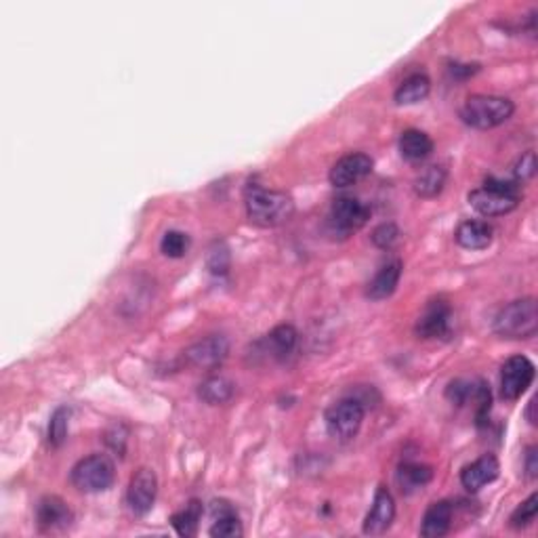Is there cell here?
<instances>
[{
  "mask_svg": "<svg viewBox=\"0 0 538 538\" xmlns=\"http://www.w3.org/2000/svg\"><path fill=\"white\" fill-rule=\"evenodd\" d=\"M106 441L107 444H110L114 450H116L120 457H123L125 454V441H126V433H120V429L118 427H114L110 433H107V438H106Z\"/></svg>",
  "mask_w": 538,
  "mask_h": 538,
  "instance_id": "836d02e7",
  "label": "cell"
},
{
  "mask_svg": "<svg viewBox=\"0 0 538 538\" xmlns=\"http://www.w3.org/2000/svg\"><path fill=\"white\" fill-rule=\"evenodd\" d=\"M501 465L495 454H482L478 460H473L471 465H467L460 471V484L467 492H479L484 486H488L498 478Z\"/></svg>",
  "mask_w": 538,
  "mask_h": 538,
  "instance_id": "2e32d148",
  "label": "cell"
},
{
  "mask_svg": "<svg viewBox=\"0 0 538 538\" xmlns=\"http://www.w3.org/2000/svg\"><path fill=\"white\" fill-rule=\"evenodd\" d=\"M114 478H116V469H114L112 459L106 454H91L79 460L70 473V482L74 488L87 495L106 492L114 484Z\"/></svg>",
  "mask_w": 538,
  "mask_h": 538,
  "instance_id": "5b68a950",
  "label": "cell"
},
{
  "mask_svg": "<svg viewBox=\"0 0 538 538\" xmlns=\"http://www.w3.org/2000/svg\"><path fill=\"white\" fill-rule=\"evenodd\" d=\"M515 106L501 95H471L460 107V120L478 131H490L507 123L514 116Z\"/></svg>",
  "mask_w": 538,
  "mask_h": 538,
  "instance_id": "7a4b0ae2",
  "label": "cell"
},
{
  "mask_svg": "<svg viewBox=\"0 0 538 538\" xmlns=\"http://www.w3.org/2000/svg\"><path fill=\"white\" fill-rule=\"evenodd\" d=\"M70 408L60 406L51 414L49 429H47V441L51 448H61L63 441L68 440V427H70Z\"/></svg>",
  "mask_w": 538,
  "mask_h": 538,
  "instance_id": "83f0119b",
  "label": "cell"
},
{
  "mask_svg": "<svg viewBox=\"0 0 538 538\" xmlns=\"http://www.w3.org/2000/svg\"><path fill=\"white\" fill-rule=\"evenodd\" d=\"M400 278H402V261L400 259L387 261V264H383L379 267V272L375 274V278L368 282L366 297L373 301H383L392 297L395 288L400 284Z\"/></svg>",
  "mask_w": 538,
  "mask_h": 538,
  "instance_id": "44dd1931",
  "label": "cell"
},
{
  "mask_svg": "<svg viewBox=\"0 0 538 538\" xmlns=\"http://www.w3.org/2000/svg\"><path fill=\"white\" fill-rule=\"evenodd\" d=\"M229 267V255H227V248L223 246L221 251H215V248H210L209 251V269L213 274H226Z\"/></svg>",
  "mask_w": 538,
  "mask_h": 538,
  "instance_id": "d6a6232c",
  "label": "cell"
},
{
  "mask_svg": "<svg viewBox=\"0 0 538 538\" xmlns=\"http://www.w3.org/2000/svg\"><path fill=\"white\" fill-rule=\"evenodd\" d=\"M433 152V139L419 129H408L400 134V153L410 162H421Z\"/></svg>",
  "mask_w": 538,
  "mask_h": 538,
  "instance_id": "cb8c5ba5",
  "label": "cell"
},
{
  "mask_svg": "<svg viewBox=\"0 0 538 538\" xmlns=\"http://www.w3.org/2000/svg\"><path fill=\"white\" fill-rule=\"evenodd\" d=\"M370 240H373V245L376 248H381V251H389V248H394L395 242L400 240V227L392 221L381 223V226H376L373 229Z\"/></svg>",
  "mask_w": 538,
  "mask_h": 538,
  "instance_id": "4dcf8cb0",
  "label": "cell"
},
{
  "mask_svg": "<svg viewBox=\"0 0 538 538\" xmlns=\"http://www.w3.org/2000/svg\"><path fill=\"white\" fill-rule=\"evenodd\" d=\"M520 198L522 194L517 181H503V179L488 177L482 188L469 191L467 200H469L471 209H476L479 215L503 217L517 209Z\"/></svg>",
  "mask_w": 538,
  "mask_h": 538,
  "instance_id": "3957f363",
  "label": "cell"
},
{
  "mask_svg": "<svg viewBox=\"0 0 538 538\" xmlns=\"http://www.w3.org/2000/svg\"><path fill=\"white\" fill-rule=\"evenodd\" d=\"M210 515H213V526L209 534L213 538H240L245 534L238 514L227 501L210 503Z\"/></svg>",
  "mask_w": 538,
  "mask_h": 538,
  "instance_id": "d6986e66",
  "label": "cell"
},
{
  "mask_svg": "<svg viewBox=\"0 0 538 538\" xmlns=\"http://www.w3.org/2000/svg\"><path fill=\"white\" fill-rule=\"evenodd\" d=\"M448 179V171L440 164H431L427 169H422L414 179V194L421 198H435L441 194Z\"/></svg>",
  "mask_w": 538,
  "mask_h": 538,
  "instance_id": "d4e9b609",
  "label": "cell"
},
{
  "mask_svg": "<svg viewBox=\"0 0 538 538\" xmlns=\"http://www.w3.org/2000/svg\"><path fill=\"white\" fill-rule=\"evenodd\" d=\"M236 385L226 376H209L207 381L198 387V398L209 406H221L234 398Z\"/></svg>",
  "mask_w": 538,
  "mask_h": 538,
  "instance_id": "484cf974",
  "label": "cell"
},
{
  "mask_svg": "<svg viewBox=\"0 0 538 538\" xmlns=\"http://www.w3.org/2000/svg\"><path fill=\"white\" fill-rule=\"evenodd\" d=\"M536 368L530 357L514 356L503 364L501 368V395L503 400L515 402L520 400L528 387L533 385Z\"/></svg>",
  "mask_w": 538,
  "mask_h": 538,
  "instance_id": "ba28073f",
  "label": "cell"
},
{
  "mask_svg": "<svg viewBox=\"0 0 538 538\" xmlns=\"http://www.w3.org/2000/svg\"><path fill=\"white\" fill-rule=\"evenodd\" d=\"M452 324V310L446 301H431L427 305V310L422 311V316L416 320L414 332L421 339H440L446 337L450 332Z\"/></svg>",
  "mask_w": 538,
  "mask_h": 538,
  "instance_id": "5bb4252c",
  "label": "cell"
},
{
  "mask_svg": "<svg viewBox=\"0 0 538 538\" xmlns=\"http://www.w3.org/2000/svg\"><path fill=\"white\" fill-rule=\"evenodd\" d=\"M72 520V511H70L66 501L60 496H44L36 505V524L42 533L66 530Z\"/></svg>",
  "mask_w": 538,
  "mask_h": 538,
  "instance_id": "9a60e30c",
  "label": "cell"
},
{
  "mask_svg": "<svg viewBox=\"0 0 538 538\" xmlns=\"http://www.w3.org/2000/svg\"><path fill=\"white\" fill-rule=\"evenodd\" d=\"M446 398L457 406H471L476 410L478 421L482 422L490 413L492 394L490 387L484 381H467V379H454L448 383Z\"/></svg>",
  "mask_w": 538,
  "mask_h": 538,
  "instance_id": "9c48e42d",
  "label": "cell"
},
{
  "mask_svg": "<svg viewBox=\"0 0 538 538\" xmlns=\"http://www.w3.org/2000/svg\"><path fill=\"white\" fill-rule=\"evenodd\" d=\"M398 486L404 495H413L416 490H422L433 479V469L422 463H404L395 473Z\"/></svg>",
  "mask_w": 538,
  "mask_h": 538,
  "instance_id": "7402d4cb",
  "label": "cell"
},
{
  "mask_svg": "<svg viewBox=\"0 0 538 538\" xmlns=\"http://www.w3.org/2000/svg\"><path fill=\"white\" fill-rule=\"evenodd\" d=\"M370 219V207L356 196H339L332 202L329 213V226L335 234L348 238L357 229H362Z\"/></svg>",
  "mask_w": 538,
  "mask_h": 538,
  "instance_id": "52a82bcc",
  "label": "cell"
},
{
  "mask_svg": "<svg viewBox=\"0 0 538 538\" xmlns=\"http://www.w3.org/2000/svg\"><path fill=\"white\" fill-rule=\"evenodd\" d=\"M364 416H366V408L360 400L343 398L326 410V429H329L330 438L349 441L360 433Z\"/></svg>",
  "mask_w": 538,
  "mask_h": 538,
  "instance_id": "8992f818",
  "label": "cell"
},
{
  "mask_svg": "<svg viewBox=\"0 0 538 538\" xmlns=\"http://www.w3.org/2000/svg\"><path fill=\"white\" fill-rule=\"evenodd\" d=\"M375 160L364 152H354L337 160L335 166L330 169V183L335 188H349V185H356L362 181L364 177H368L373 172Z\"/></svg>",
  "mask_w": 538,
  "mask_h": 538,
  "instance_id": "8fae6325",
  "label": "cell"
},
{
  "mask_svg": "<svg viewBox=\"0 0 538 538\" xmlns=\"http://www.w3.org/2000/svg\"><path fill=\"white\" fill-rule=\"evenodd\" d=\"M395 520V501L385 486H379L375 501L370 505V511L364 517V534L366 536H381L385 534Z\"/></svg>",
  "mask_w": 538,
  "mask_h": 538,
  "instance_id": "7c38bea8",
  "label": "cell"
},
{
  "mask_svg": "<svg viewBox=\"0 0 538 538\" xmlns=\"http://www.w3.org/2000/svg\"><path fill=\"white\" fill-rule=\"evenodd\" d=\"M297 341H299V335L297 330H294V326L280 324L269 330V335H265L264 341L259 345L269 360L284 362L292 356L294 348H297Z\"/></svg>",
  "mask_w": 538,
  "mask_h": 538,
  "instance_id": "e0dca14e",
  "label": "cell"
},
{
  "mask_svg": "<svg viewBox=\"0 0 538 538\" xmlns=\"http://www.w3.org/2000/svg\"><path fill=\"white\" fill-rule=\"evenodd\" d=\"M536 514H538V495L534 492V495H530L526 501H524L520 507L511 514L509 526L515 530H524V528L533 526L536 520Z\"/></svg>",
  "mask_w": 538,
  "mask_h": 538,
  "instance_id": "f546056e",
  "label": "cell"
},
{
  "mask_svg": "<svg viewBox=\"0 0 538 538\" xmlns=\"http://www.w3.org/2000/svg\"><path fill=\"white\" fill-rule=\"evenodd\" d=\"M429 91H431V80L427 79V74H410L402 85L395 88V104L398 106H414L421 104L422 99H427Z\"/></svg>",
  "mask_w": 538,
  "mask_h": 538,
  "instance_id": "603a6c76",
  "label": "cell"
},
{
  "mask_svg": "<svg viewBox=\"0 0 538 538\" xmlns=\"http://www.w3.org/2000/svg\"><path fill=\"white\" fill-rule=\"evenodd\" d=\"M246 215L259 227H280L292 219L294 200L286 191L253 185L246 191Z\"/></svg>",
  "mask_w": 538,
  "mask_h": 538,
  "instance_id": "6da1fadb",
  "label": "cell"
},
{
  "mask_svg": "<svg viewBox=\"0 0 538 538\" xmlns=\"http://www.w3.org/2000/svg\"><path fill=\"white\" fill-rule=\"evenodd\" d=\"M158 495V478L156 471L141 467L133 473L129 488H126V505L134 515H147L156 503Z\"/></svg>",
  "mask_w": 538,
  "mask_h": 538,
  "instance_id": "30bf717a",
  "label": "cell"
},
{
  "mask_svg": "<svg viewBox=\"0 0 538 538\" xmlns=\"http://www.w3.org/2000/svg\"><path fill=\"white\" fill-rule=\"evenodd\" d=\"M526 473L530 479H534L538 476V448L530 446L526 450Z\"/></svg>",
  "mask_w": 538,
  "mask_h": 538,
  "instance_id": "e575fe53",
  "label": "cell"
},
{
  "mask_svg": "<svg viewBox=\"0 0 538 538\" xmlns=\"http://www.w3.org/2000/svg\"><path fill=\"white\" fill-rule=\"evenodd\" d=\"M454 507L450 501H438L429 505V509L422 515L421 536L425 538H441L450 533L452 528Z\"/></svg>",
  "mask_w": 538,
  "mask_h": 538,
  "instance_id": "ffe728a7",
  "label": "cell"
},
{
  "mask_svg": "<svg viewBox=\"0 0 538 538\" xmlns=\"http://www.w3.org/2000/svg\"><path fill=\"white\" fill-rule=\"evenodd\" d=\"M454 240L465 251H484L495 240V229L488 221H463L454 232Z\"/></svg>",
  "mask_w": 538,
  "mask_h": 538,
  "instance_id": "ac0fdd59",
  "label": "cell"
},
{
  "mask_svg": "<svg viewBox=\"0 0 538 538\" xmlns=\"http://www.w3.org/2000/svg\"><path fill=\"white\" fill-rule=\"evenodd\" d=\"M160 251H162L164 257L181 259L183 255L190 251V236L177 232V229H171V232H166L162 240H160Z\"/></svg>",
  "mask_w": 538,
  "mask_h": 538,
  "instance_id": "f1b7e54d",
  "label": "cell"
},
{
  "mask_svg": "<svg viewBox=\"0 0 538 538\" xmlns=\"http://www.w3.org/2000/svg\"><path fill=\"white\" fill-rule=\"evenodd\" d=\"M495 332L503 339L524 341L538 332V305L534 297L511 301L496 313Z\"/></svg>",
  "mask_w": 538,
  "mask_h": 538,
  "instance_id": "277c9868",
  "label": "cell"
},
{
  "mask_svg": "<svg viewBox=\"0 0 538 538\" xmlns=\"http://www.w3.org/2000/svg\"><path fill=\"white\" fill-rule=\"evenodd\" d=\"M202 503L200 501H190V505H185L183 511H179L171 517V526L175 528V533L179 536H194L198 533V526H200V517H202Z\"/></svg>",
  "mask_w": 538,
  "mask_h": 538,
  "instance_id": "4316f807",
  "label": "cell"
},
{
  "mask_svg": "<svg viewBox=\"0 0 538 538\" xmlns=\"http://www.w3.org/2000/svg\"><path fill=\"white\" fill-rule=\"evenodd\" d=\"M229 354V341L221 335H210L185 349V360L196 368H215Z\"/></svg>",
  "mask_w": 538,
  "mask_h": 538,
  "instance_id": "4fadbf2b",
  "label": "cell"
},
{
  "mask_svg": "<svg viewBox=\"0 0 538 538\" xmlns=\"http://www.w3.org/2000/svg\"><path fill=\"white\" fill-rule=\"evenodd\" d=\"M536 172V153L534 152H526L524 156L515 162V169H514V175H515V181L522 183V181H528V179H533Z\"/></svg>",
  "mask_w": 538,
  "mask_h": 538,
  "instance_id": "1f68e13d",
  "label": "cell"
}]
</instances>
